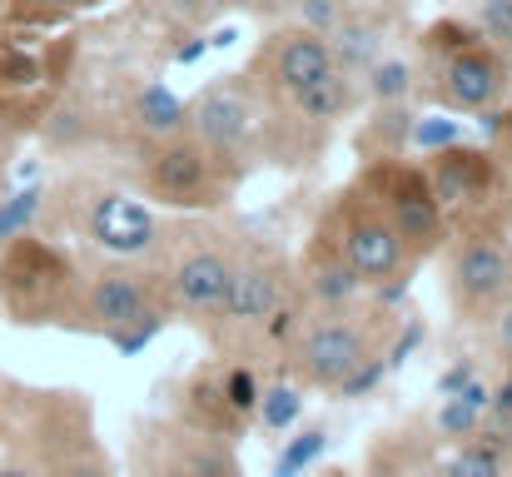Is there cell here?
<instances>
[{"mask_svg": "<svg viewBox=\"0 0 512 477\" xmlns=\"http://www.w3.org/2000/svg\"><path fill=\"white\" fill-rule=\"evenodd\" d=\"M165 323H170V304L160 289V269H140L125 259L80 269L75 328L100 333L115 353H140L145 343H155Z\"/></svg>", "mask_w": 512, "mask_h": 477, "instance_id": "obj_1", "label": "cell"}, {"mask_svg": "<svg viewBox=\"0 0 512 477\" xmlns=\"http://www.w3.org/2000/svg\"><path fill=\"white\" fill-rule=\"evenodd\" d=\"M75 294H80V264L40 239L20 234L0 244V309L20 328H45V323H70L75 328Z\"/></svg>", "mask_w": 512, "mask_h": 477, "instance_id": "obj_2", "label": "cell"}, {"mask_svg": "<svg viewBox=\"0 0 512 477\" xmlns=\"http://www.w3.org/2000/svg\"><path fill=\"white\" fill-rule=\"evenodd\" d=\"M353 189L393 224V234L403 239V249H408L413 264L443 249L448 214L438 209L423 164H408V159H398V155H378V159H368V169L353 179Z\"/></svg>", "mask_w": 512, "mask_h": 477, "instance_id": "obj_3", "label": "cell"}, {"mask_svg": "<svg viewBox=\"0 0 512 477\" xmlns=\"http://www.w3.org/2000/svg\"><path fill=\"white\" fill-rule=\"evenodd\" d=\"M239 244L219 229H184L170 234L165 254H160V289L170 318H189V323H214L229 274H234Z\"/></svg>", "mask_w": 512, "mask_h": 477, "instance_id": "obj_4", "label": "cell"}, {"mask_svg": "<svg viewBox=\"0 0 512 477\" xmlns=\"http://www.w3.org/2000/svg\"><path fill=\"white\" fill-rule=\"evenodd\" d=\"M378 314H363L358 304L353 309H314L304 318V328L294 333V343L284 348L289 353V378L304 383V388H339L343 378L378 353Z\"/></svg>", "mask_w": 512, "mask_h": 477, "instance_id": "obj_5", "label": "cell"}, {"mask_svg": "<svg viewBox=\"0 0 512 477\" xmlns=\"http://www.w3.org/2000/svg\"><path fill=\"white\" fill-rule=\"evenodd\" d=\"M140 184L155 204L165 209H184V214H204L219 209L229 194V174L224 159H214L204 145H194L189 135L174 140H145L140 155Z\"/></svg>", "mask_w": 512, "mask_h": 477, "instance_id": "obj_6", "label": "cell"}, {"mask_svg": "<svg viewBox=\"0 0 512 477\" xmlns=\"http://www.w3.org/2000/svg\"><path fill=\"white\" fill-rule=\"evenodd\" d=\"M70 214H75V229H80L100 254L125 259V264H135V259H160L165 244H170V229L160 224V214H155L145 199L125 194V189H100V184H90V189H80V199H70Z\"/></svg>", "mask_w": 512, "mask_h": 477, "instance_id": "obj_7", "label": "cell"}, {"mask_svg": "<svg viewBox=\"0 0 512 477\" xmlns=\"http://www.w3.org/2000/svg\"><path fill=\"white\" fill-rule=\"evenodd\" d=\"M448 299L458 318L493 323L512 304V239L498 229H468L448 249Z\"/></svg>", "mask_w": 512, "mask_h": 477, "instance_id": "obj_8", "label": "cell"}, {"mask_svg": "<svg viewBox=\"0 0 512 477\" xmlns=\"http://www.w3.org/2000/svg\"><path fill=\"white\" fill-rule=\"evenodd\" d=\"M319 234H324L343 259L353 264V274H358L363 284L408 279V269H413V259H408L403 239L393 234V224H388V219H383V214H378L353 184L329 204Z\"/></svg>", "mask_w": 512, "mask_h": 477, "instance_id": "obj_9", "label": "cell"}, {"mask_svg": "<svg viewBox=\"0 0 512 477\" xmlns=\"http://www.w3.org/2000/svg\"><path fill=\"white\" fill-rule=\"evenodd\" d=\"M294 294H299L294 264L274 244H239V259H234V274H229V289H224L214 328L259 333L264 318L274 314L284 299H294Z\"/></svg>", "mask_w": 512, "mask_h": 477, "instance_id": "obj_10", "label": "cell"}, {"mask_svg": "<svg viewBox=\"0 0 512 477\" xmlns=\"http://www.w3.org/2000/svg\"><path fill=\"white\" fill-rule=\"evenodd\" d=\"M184 135L214 159L239 164L259 135V105L244 80H214L184 105Z\"/></svg>", "mask_w": 512, "mask_h": 477, "instance_id": "obj_11", "label": "cell"}, {"mask_svg": "<svg viewBox=\"0 0 512 477\" xmlns=\"http://www.w3.org/2000/svg\"><path fill=\"white\" fill-rule=\"evenodd\" d=\"M428 184H433V199L438 209L453 219H478V214H493L498 194H503V164L493 159V150H478V145H448L438 155H428L423 164Z\"/></svg>", "mask_w": 512, "mask_h": 477, "instance_id": "obj_12", "label": "cell"}, {"mask_svg": "<svg viewBox=\"0 0 512 477\" xmlns=\"http://www.w3.org/2000/svg\"><path fill=\"white\" fill-rule=\"evenodd\" d=\"M438 80H443V100L468 110V115H488L512 85V65L508 55H498L493 45L473 40L453 55L438 60Z\"/></svg>", "mask_w": 512, "mask_h": 477, "instance_id": "obj_13", "label": "cell"}, {"mask_svg": "<svg viewBox=\"0 0 512 477\" xmlns=\"http://www.w3.org/2000/svg\"><path fill=\"white\" fill-rule=\"evenodd\" d=\"M259 65L269 75V90L284 95V100H294L299 90H309L314 80H324L334 70V55H329V40L324 35L294 25V30H279L269 40V50L259 55Z\"/></svg>", "mask_w": 512, "mask_h": 477, "instance_id": "obj_14", "label": "cell"}, {"mask_svg": "<svg viewBox=\"0 0 512 477\" xmlns=\"http://www.w3.org/2000/svg\"><path fill=\"white\" fill-rule=\"evenodd\" d=\"M294 279H299V299L314 304V309H353L358 294L368 289V284L353 274V264L343 259L324 234H314V249H309V259H304V274H294Z\"/></svg>", "mask_w": 512, "mask_h": 477, "instance_id": "obj_15", "label": "cell"}, {"mask_svg": "<svg viewBox=\"0 0 512 477\" xmlns=\"http://www.w3.org/2000/svg\"><path fill=\"white\" fill-rule=\"evenodd\" d=\"M184 428L209 433V438H219V443H234V438L244 433V418L224 403L219 363H204V368L184 383Z\"/></svg>", "mask_w": 512, "mask_h": 477, "instance_id": "obj_16", "label": "cell"}, {"mask_svg": "<svg viewBox=\"0 0 512 477\" xmlns=\"http://www.w3.org/2000/svg\"><path fill=\"white\" fill-rule=\"evenodd\" d=\"M324 40H329V55L343 75H358L373 60H383V20L373 10H343V20Z\"/></svg>", "mask_w": 512, "mask_h": 477, "instance_id": "obj_17", "label": "cell"}, {"mask_svg": "<svg viewBox=\"0 0 512 477\" xmlns=\"http://www.w3.org/2000/svg\"><path fill=\"white\" fill-rule=\"evenodd\" d=\"M130 120L145 140H174V135H184V100L165 80H145L130 100Z\"/></svg>", "mask_w": 512, "mask_h": 477, "instance_id": "obj_18", "label": "cell"}, {"mask_svg": "<svg viewBox=\"0 0 512 477\" xmlns=\"http://www.w3.org/2000/svg\"><path fill=\"white\" fill-rule=\"evenodd\" d=\"M512 463V438L493 433V428H478L473 438H463L453 448V458L443 463V477H508Z\"/></svg>", "mask_w": 512, "mask_h": 477, "instance_id": "obj_19", "label": "cell"}, {"mask_svg": "<svg viewBox=\"0 0 512 477\" xmlns=\"http://www.w3.org/2000/svg\"><path fill=\"white\" fill-rule=\"evenodd\" d=\"M353 100H358L353 75H343L339 65H334L324 80H314L309 90H299L289 105H294V115L309 120V125H334V120H343V115L353 110Z\"/></svg>", "mask_w": 512, "mask_h": 477, "instance_id": "obj_20", "label": "cell"}, {"mask_svg": "<svg viewBox=\"0 0 512 477\" xmlns=\"http://www.w3.org/2000/svg\"><path fill=\"white\" fill-rule=\"evenodd\" d=\"M483 408H488V383H483V378H473L463 393L443 398V408H438V433H443V438H453V443L473 438V433L483 428Z\"/></svg>", "mask_w": 512, "mask_h": 477, "instance_id": "obj_21", "label": "cell"}, {"mask_svg": "<svg viewBox=\"0 0 512 477\" xmlns=\"http://www.w3.org/2000/svg\"><path fill=\"white\" fill-rule=\"evenodd\" d=\"M299 413H304V388H299L294 378H279V383H264V388H259V408H254V418L264 423V433H284V428H294Z\"/></svg>", "mask_w": 512, "mask_h": 477, "instance_id": "obj_22", "label": "cell"}, {"mask_svg": "<svg viewBox=\"0 0 512 477\" xmlns=\"http://www.w3.org/2000/svg\"><path fill=\"white\" fill-rule=\"evenodd\" d=\"M363 75H368V95H373L378 105H403V100L413 95V85H418V70H413L408 60H398V55L373 60Z\"/></svg>", "mask_w": 512, "mask_h": 477, "instance_id": "obj_23", "label": "cell"}, {"mask_svg": "<svg viewBox=\"0 0 512 477\" xmlns=\"http://www.w3.org/2000/svg\"><path fill=\"white\" fill-rule=\"evenodd\" d=\"M40 214H45V189H40V184L5 194V199H0V244H10V239H20V234H35Z\"/></svg>", "mask_w": 512, "mask_h": 477, "instance_id": "obj_24", "label": "cell"}, {"mask_svg": "<svg viewBox=\"0 0 512 477\" xmlns=\"http://www.w3.org/2000/svg\"><path fill=\"white\" fill-rule=\"evenodd\" d=\"M324 448H329V433H324V428H304L299 438L284 443V453H279V463H274V477H304L324 458Z\"/></svg>", "mask_w": 512, "mask_h": 477, "instance_id": "obj_25", "label": "cell"}, {"mask_svg": "<svg viewBox=\"0 0 512 477\" xmlns=\"http://www.w3.org/2000/svg\"><path fill=\"white\" fill-rule=\"evenodd\" d=\"M219 388H224V403L249 423L254 418V408H259V373L254 368H244V363H229V368H219Z\"/></svg>", "mask_w": 512, "mask_h": 477, "instance_id": "obj_26", "label": "cell"}, {"mask_svg": "<svg viewBox=\"0 0 512 477\" xmlns=\"http://www.w3.org/2000/svg\"><path fill=\"white\" fill-rule=\"evenodd\" d=\"M458 140H463V125L448 120V115H423V120H413V130H408V145H418L423 155H438V150H448V145H458Z\"/></svg>", "mask_w": 512, "mask_h": 477, "instance_id": "obj_27", "label": "cell"}, {"mask_svg": "<svg viewBox=\"0 0 512 477\" xmlns=\"http://www.w3.org/2000/svg\"><path fill=\"white\" fill-rule=\"evenodd\" d=\"M45 477H110V458H105L95 443H85V448L65 453L60 463H50Z\"/></svg>", "mask_w": 512, "mask_h": 477, "instance_id": "obj_28", "label": "cell"}, {"mask_svg": "<svg viewBox=\"0 0 512 477\" xmlns=\"http://www.w3.org/2000/svg\"><path fill=\"white\" fill-rule=\"evenodd\" d=\"M383 373H388V358H383V353H373V358H363V363L343 378L334 393H339V398H368V393L383 383Z\"/></svg>", "mask_w": 512, "mask_h": 477, "instance_id": "obj_29", "label": "cell"}, {"mask_svg": "<svg viewBox=\"0 0 512 477\" xmlns=\"http://www.w3.org/2000/svg\"><path fill=\"white\" fill-rule=\"evenodd\" d=\"M478 35L512 45V0H483L478 5Z\"/></svg>", "mask_w": 512, "mask_h": 477, "instance_id": "obj_30", "label": "cell"}, {"mask_svg": "<svg viewBox=\"0 0 512 477\" xmlns=\"http://www.w3.org/2000/svg\"><path fill=\"white\" fill-rule=\"evenodd\" d=\"M483 428H493V433H503V438H512V368L503 373V383H498V388H488Z\"/></svg>", "mask_w": 512, "mask_h": 477, "instance_id": "obj_31", "label": "cell"}, {"mask_svg": "<svg viewBox=\"0 0 512 477\" xmlns=\"http://www.w3.org/2000/svg\"><path fill=\"white\" fill-rule=\"evenodd\" d=\"M294 10H299V20H304V30H314V35H329L334 25L343 20V0H294Z\"/></svg>", "mask_w": 512, "mask_h": 477, "instance_id": "obj_32", "label": "cell"}, {"mask_svg": "<svg viewBox=\"0 0 512 477\" xmlns=\"http://www.w3.org/2000/svg\"><path fill=\"white\" fill-rule=\"evenodd\" d=\"M483 130L498 140L493 159L503 164V179H512V110H508V115H488V120H483Z\"/></svg>", "mask_w": 512, "mask_h": 477, "instance_id": "obj_33", "label": "cell"}, {"mask_svg": "<svg viewBox=\"0 0 512 477\" xmlns=\"http://www.w3.org/2000/svg\"><path fill=\"white\" fill-rule=\"evenodd\" d=\"M473 378H478V363H473V358H458V363H453V368L438 378V398H453V393H463Z\"/></svg>", "mask_w": 512, "mask_h": 477, "instance_id": "obj_34", "label": "cell"}, {"mask_svg": "<svg viewBox=\"0 0 512 477\" xmlns=\"http://www.w3.org/2000/svg\"><path fill=\"white\" fill-rule=\"evenodd\" d=\"M170 20H184V25H194V20H204L209 15V0H155Z\"/></svg>", "mask_w": 512, "mask_h": 477, "instance_id": "obj_35", "label": "cell"}, {"mask_svg": "<svg viewBox=\"0 0 512 477\" xmlns=\"http://www.w3.org/2000/svg\"><path fill=\"white\" fill-rule=\"evenodd\" d=\"M204 50H209V40H204V35H184V40L174 45V65H199V60H204Z\"/></svg>", "mask_w": 512, "mask_h": 477, "instance_id": "obj_36", "label": "cell"}, {"mask_svg": "<svg viewBox=\"0 0 512 477\" xmlns=\"http://www.w3.org/2000/svg\"><path fill=\"white\" fill-rule=\"evenodd\" d=\"M0 477H45L30 458H10V463H0Z\"/></svg>", "mask_w": 512, "mask_h": 477, "instance_id": "obj_37", "label": "cell"}, {"mask_svg": "<svg viewBox=\"0 0 512 477\" xmlns=\"http://www.w3.org/2000/svg\"><path fill=\"white\" fill-rule=\"evenodd\" d=\"M498 343H503V353L512 358V304L498 314Z\"/></svg>", "mask_w": 512, "mask_h": 477, "instance_id": "obj_38", "label": "cell"}, {"mask_svg": "<svg viewBox=\"0 0 512 477\" xmlns=\"http://www.w3.org/2000/svg\"><path fill=\"white\" fill-rule=\"evenodd\" d=\"M343 5H353V10H373V15H378V10H398L403 0H343Z\"/></svg>", "mask_w": 512, "mask_h": 477, "instance_id": "obj_39", "label": "cell"}, {"mask_svg": "<svg viewBox=\"0 0 512 477\" xmlns=\"http://www.w3.org/2000/svg\"><path fill=\"white\" fill-rule=\"evenodd\" d=\"M5 164H10V130H0V174H5Z\"/></svg>", "mask_w": 512, "mask_h": 477, "instance_id": "obj_40", "label": "cell"}, {"mask_svg": "<svg viewBox=\"0 0 512 477\" xmlns=\"http://www.w3.org/2000/svg\"><path fill=\"white\" fill-rule=\"evenodd\" d=\"M508 477H512V463H508Z\"/></svg>", "mask_w": 512, "mask_h": 477, "instance_id": "obj_41", "label": "cell"}, {"mask_svg": "<svg viewBox=\"0 0 512 477\" xmlns=\"http://www.w3.org/2000/svg\"><path fill=\"white\" fill-rule=\"evenodd\" d=\"M60 5H65V0H60Z\"/></svg>", "mask_w": 512, "mask_h": 477, "instance_id": "obj_42", "label": "cell"}]
</instances>
